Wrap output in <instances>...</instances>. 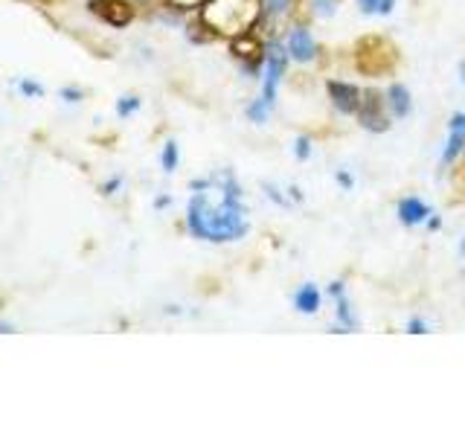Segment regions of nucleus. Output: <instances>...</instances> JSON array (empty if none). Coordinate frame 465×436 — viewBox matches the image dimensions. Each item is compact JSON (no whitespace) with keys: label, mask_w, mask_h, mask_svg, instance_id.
<instances>
[{"label":"nucleus","mask_w":465,"mask_h":436,"mask_svg":"<svg viewBox=\"0 0 465 436\" xmlns=\"http://www.w3.org/2000/svg\"><path fill=\"white\" fill-rule=\"evenodd\" d=\"M282 73H285V53L271 50V55H268V73H265V94H262V99H265L268 105H273L276 87H280Z\"/></svg>","instance_id":"7"},{"label":"nucleus","mask_w":465,"mask_h":436,"mask_svg":"<svg viewBox=\"0 0 465 436\" xmlns=\"http://www.w3.org/2000/svg\"><path fill=\"white\" fill-rule=\"evenodd\" d=\"M358 116L370 131H387V125H390L387 116H384V108H381V96L378 94H363Z\"/></svg>","instance_id":"5"},{"label":"nucleus","mask_w":465,"mask_h":436,"mask_svg":"<svg viewBox=\"0 0 465 436\" xmlns=\"http://www.w3.org/2000/svg\"><path fill=\"white\" fill-rule=\"evenodd\" d=\"M262 15V0H207L201 9V24L213 35L239 38Z\"/></svg>","instance_id":"2"},{"label":"nucleus","mask_w":465,"mask_h":436,"mask_svg":"<svg viewBox=\"0 0 465 436\" xmlns=\"http://www.w3.org/2000/svg\"><path fill=\"white\" fill-rule=\"evenodd\" d=\"M428 213H430V210H428L419 198H404V201L399 203V215H401V222H404V224H419V222H425Z\"/></svg>","instance_id":"11"},{"label":"nucleus","mask_w":465,"mask_h":436,"mask_svg":"<svg viewBox=\"0 0 465 436\" xmlns=\"http://www.w3.org/2000/svg\"><path fill=\"white\" fill-rule=\"evenodd\" d=\"M329 96L343 114H355L361 108V91L349 82H329Z\"/></svg>","instance_id":"6"},{"label":"nucleus","mask_w":465,"mask_h":436,"mask_svg":"<svg viewBox=\"0 0 465 436\" xmlns=\"http://www.w3.org/2000/svg\"><path fill=\"white\" fill-rule=\"evenodd\" d=\"M91 9H94L108 26H116V29H120V26H128L131 21H134V6H131L128 0H94Z\"/></svg>","instance_id":"4"},{"label":"nucleus","mask_w":465,"mask_h":436,"mask_svg":"<svg viewBox=\"0 0 465 436\" xmlns=\"http://www.w3.org/2000/svg\"><path fill=\"white\" fill-rule=\"evenodd\" d=\"M62 96H64V99H73V102H76V99H79L82 94H79V91H70V87H64V91H62Z\"/></svg>","instance_id":"20"},{"label":"nucleus","mask_w":465,"mask_h":436,"mask_svg":"<svg viewBox=\"0 0 465 436\" xmlns=\"http://www.w3.org/2000/svg\"><path fill=\"white\" fill-rule=\"evenodd\" d=\"M390 105H392V111L401 114V116L411 111V94H407V87H401V84L390 87Z\"/></svg>","instance_id":"13"},{"label":"nucleus","mask_w":465,"mask_h":436,"mask_svg":"<svg viewBox=\"0 0 465 436\" xmlns=\"http://www.w3.org/2000/svg\"><path fill=\"white\" fill-rule=\"evenodd\" d=\"M396 64H399V50L392 41L381 35H367L358 41L355 67L363 76H387L390 70H396Z\"/></svg>","instance_id":"3"},{"label":"nucleus","mask_w":465,"mask_h":436,"mask_svg":"<svg viewBox=\"0 0 465 436\" xmlns=\"http://www.w3.org/2000/svg\"><path fill=\"white\" fill-rule=\"evenodd\" d=\"M189 230L207 242H232L244 233V215L236 198L222 183H203L189 201Z\"/></svg>","instance_id":"1"},{"label":"nucleus","mask_w":465,"mask_h":436,"mask_svg":"<svg viewBox=\"0 0 465 436\" xmlns=\"http://www.w3.org/2000/svg\"><path fill=\"white\" fill-rule=\"evenodd\" d=\"M262 6H265L271 15H285L288 6H291V0H262Z\"/></svg>","instance_id":"16"},{"label":"nucleus","mask_w":465,"mask_h":436,"mask_svg":"<svg viewBox=\"0 0 465 436\" xmlns=\"http://www.w3.org/2000/svg\"><path fill=\"white\" fill-rule=\"evenodd\" d=\"M460 79H462V84H465V62L460 64Z\"/></svg>","instance_id":"21"},{"label":"nucleus","mask_w":465,"mask_h":436,"mask_svg":"<svg viewBox=\"0 0 465 436\" xmlns=\"http://www.w3.org/2000/svg\"><path fill=\"white\" fill-rule=\"evenodd\" d=\"M18 87H21L24 94H29V96H38V94H41V87H38V84H33V82H21Z\"/></svg>","instance_id":"19"},{"label":"nucleus","mask_w":465,"mask_h":436,"mask_svg":"<svg viewBox=\"0 0 465 436\" xmlns=\"http://www.w3.org/2000/svg\"><path fill=\"white\" fill-rule=\"evenodd\" d=\"M174 166H178V145H174V143H166V149H163V169L172 172Z\"/></svg>","instance_id":"14"},{"label":"nucleus","mask_w":465,"mask_h":436,"mask_svg":"<svg viewBox=\"0 0 465 436\" xmlns=\"http://www.w3.org/2000/svg\"><path fill=\"white\" fill-rule=\"evenodd\" d=\"M361 9L363 12H390L392 0H361Z\"/></svg>","instance_id":"15"},{"label":"nucleus","mask_w":465,"mask_h":436,"mask_svg":"<svg viewBox=\"0 0 465 436\" xmlns=\"http://www.w3.org/2000/svg\"><path fill=\"white\" fill-rule=\"evenodd\" d=\"M462 149H465V114H460V116H454V120H450V137H448L442 160L448 164V160H454Z\"/></svg>","instance_id":"10"},{"label":"nucleus","mask_w":465,"mask_h":436,"mask_svg":"<svg viewBox=\"0 0 465 436\" xmlns=\"http://www.w3.org/2000/svg\"><path fill=\"white\" fill-rule=\"evenodd\" d=\"M232 55H236L239 62H244L247 67H256L262 58H265V53H262V44L253 35H247V33L232 41Z\"/></svg>","instance_id":"8"},{"label":"nucleus","mask_w":465,"mask_h":436,"mask_svg":"<svg viewBox=\"0 0 465 436\" xmlns=\"http://www.w3.org/2000/svg\"><path fill=\"white\" fill-rule=\"evenodd\" d=\"M294 305L302 312V314H312L320 309V291L314 285H302L297 291V297H294Z\"/></svg>","instance_id":"12"},{"label":"nucleus","mask_w":465,"mask_h":436,"mask_svg":"<svg viewBox=\"0 0 465 436\" xmlns=\"http://www.w3.org/2000/svg\"><path fill=\"white\" fill-rule=\"evenodd\" d=\"M134 108H140V99H134V96H125V99L120 102V105H116V111H120L123 116H128Z\"/></svg>","instance_id":"17"},{"label":"nucleus","mask_w":465,"mask_h":436,"mask_svg":"<svg viewBox=\"0 0 465 436\" xmlns=\"http://www.w3.org/2000/svg\"><path fill=\"white\" fill-rule=\"evenodd\" d=\"M172 6H178V9H195V6H203L207 0H169Z\"/></svg>","instance_id":"18"},{"label":"nucleus","mask_w":465,"mask_h":436,"mask_svg":"<svg viewBox=\"0 0 465 436\" xmlns=\"http://www.w3.org/2000/svg\"><path fill=\"white\" fill-rule=\"evenodd\" d=\"M288 53L297 58V62H309L314 58V38L309 35V29H294L288 38Z\"/></svg>","instance_id":"9"}]
</instances>
